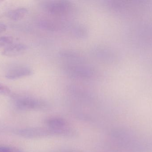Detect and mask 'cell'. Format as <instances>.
<instances>
[{"label": "cell", "instance_id": "6da1fadb", "mask_svg": "<svg viewBox=\"0 0 152 152\" xmlns=\"http://www.w3.org/2000/svg\"><path fill=\"white\" fill-rule=\"evenodd\" d=\"M63 70L69 77L78 79H91L96 74L95 70L90 66L72 62L65 65Z\"/></svg>", "mask_w": 152, "mask_h": 152}, {"label": "cell", "instance_id": "7a4b0ae2", "mask_svg": "<svg viewBox=\"0 0 152 152\" xmlns=\"http://www.w3.org/2000/svg\"><path fill=\"white\" fill-rule=\"evenodd\" d=\"M72 7L71 2L65 0L45 1L43 4L46 12L54 15L66 14L71 10Z\"/></svg>", "mask_w": 152, "mask_h": 152}, {"label": "cell", "instance_id": "3957f363", "mask_svg": "<svg viewBox=\"0 0 152 152\" xmlns=\"http://www.w3.org/2000/svg\"><path fill=\"white\" fill-rule=\"evenodd\" d=\"M16 106L20 109H42L49 107L48 103L44 100L29 96L18 98L15 102Z\"/></svg>", "mask_w": 152, "mask_h": 152}, {"label": "cell", "instance_id": "277c9868", "mask_svg": "<svg viewBox=\"0 0 152 152\" xmlns=\"http://www.w3.org/2000/svg\"><path fill=\"white\" fill-rule=\"evenodd\" d=\"M22 134L26 137H44L50 136H61L60 131L46 126V127L34 128L23 130Z\"/></svg>", "mask_w": 152, "mask_h": 152}, {"label": "cell", "instance_id": "5b68a950", "mask_svg": "<svg viewBox=\"0 0 152 152\" xmlns=\"http://www.w3.org/2000/svg\"><path fill=\"white\" fill-rule=\"evenodd\" d=\"M33 70L26 66H18L10 69L6 74V78L10 79H16L30 76Z\"/></svg>", "mask_w": 152, "mask_h": 152}, {"label": "cell", "instance_id": "8992f818", "mask_svg": "<svg viewBox=\"0 0 152 152\" xmlns=\"http://www.w3.org/2000/svg\"><path fill=\"white\" fill-rule=\"evenodd\" d=\"M27 49L26 46L23 44L18 43L10 45L6 47L3 51V55L8 57L19 56L24 53Z\"/></svg>", "mask_w": 152, "mask_h": 152}, {"label": "cell", "instance_id": "52a82bcc", "mask_svg": "<svg viewBox=\"0 0 152 152\" xmlns=\"http://www.w3.org/2000/svg\"><path fill=\"white\" fill-rule=\"evenodd\" d=\"M59 55L61 58L70 60H80L82 56L80 52L73 50H65L61 51Z\"/></svg>", "mask_w": 152, "mask_h": 152}, {"label": "cell", "instance_id": "ba28073f", "mask_svg": "<svg viewBox=\"0 0 152 152\" xmlns=\"http://www.w3.org/2000/svg\"><path fill=\"white\" fill-rule=\"evenodd\" d=\"M72 32L73 35L79 38H85L88 35V30L85 26L83 25H75L72 28Z\"/></svg>", "mask_w": 152, "mask_h": 152}, {"label": "cell", "instance_id": "9c48e42d", "mask_svg": "<svg viewBox=\"0 0 152 152\" xmlns=\"http://www.w3.org/2000/svg\"><path fill=\"white\" fill-rule=\"evenodd\" d=\"M28 10L24 8H19L10 11L8 13V16L13 21H18L22 19L27 13Z\"/></svg>", "mask_w": 152, "mask_h": 152}, {"label": "cell", "instance_id": "30bf717a", "mask_svg": "<svg viewBox=\"0 0 152 152\" xmlns=\"http://www.w3.org/2000/svg\"><path fill=\"white\" fill-rule=\"evenodd\" d=\"M40 26L42 28L49 31H55L58 29V25L57 23L49 20L41 21Z\"/></svg>", "mask_w": 152, "mask_h": 152}, {"label": "cell", "instance_id": "8fae6325", "mask_svg": "<svg viewBox=\"0 0 152 152\" xmlns=\"http://www.w3.org/2000/svg\"><path fill=\"white\" fill-rule=\"evenodd\" d=\"M13 42V38L11 37L4 36L0 37V48L8 46Z\"/></svg>", "mask_w": 152, "mask_h": 152}, {"label": "cell", "instance_id": "7c38bea8", "mask_svg": "<svg viewBox=\"0 0 152 152\" xmlns=\"http://www.w3.org/2000/svg\"><path fill=\"white\" fill-rule=\"evenodd\" d=\"M0 152H21L20 150L15 147L0 146Z\"/></svg>", "mask_w": 152, "mask_h": 152}, {"label": "cell", "instance_id": "4fadbf2b", "mask_svg": "<svg viewBox=\"0 0 152 152\" xmlns=\"http://www.w3.org/2000/svg\"><path fill=\"white\" fill-rule=\"evenodd\" d=\"M10 92V90L8 87L4 85L0 84V94L8 95Z\"/></svg>", "mask_w": 152, "mask_h": 152}, {"label": "cell", "instance_id": "5bb4252c", "mask_svg": "<svg viewBox=\"0 0 152 152\" xmlns=\"http://www.w3.org/2000/svg\"><path fill=\"white\" fill-rule=\"evenodd\" d=\"M6 29V26L5 25L0 23V34L5 31Z\"/></svg>", "mask_w": 152, "mask_h": 152}, {"label": "cell", "instance_id": "9a60e30c", "mask_svg": "<svg viewBox=\"0 0 152 152\" xmlns=\"http://www.w3.org/2000/svg\"><path fill=\"white\" fill-rule=\"evenodd\" d=\"M54 152H77L75 151H71V150H61V151H57Z\"/></svg>", "mask_w": 152, "mask_h": 152}]
</instances>
